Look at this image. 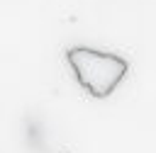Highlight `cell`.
<instances>
[{
    "label": "cell",
    "mask_w": 156,
    "mask_h": 153,
    "mask_svg": "<svg viewBox=\"0 0 156 153\" xmlns=\"http://www.w3.org/2000/svg\"><path fill=\"white\" fill-rule=\"evenodd\" d=\"M66 61L80 87L98 100L110 97L129 73V63L122 56L90 46H71L66 51Z\"/></svg>",
    "instance_id": "obj_1"
}]
</instances>
